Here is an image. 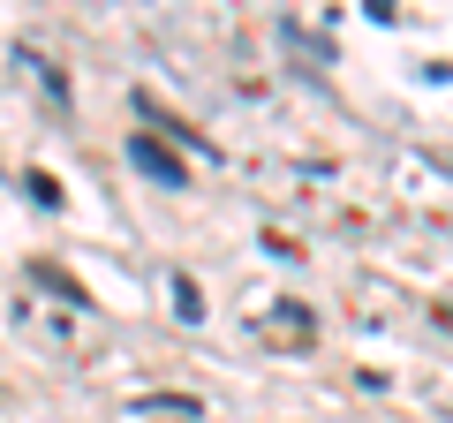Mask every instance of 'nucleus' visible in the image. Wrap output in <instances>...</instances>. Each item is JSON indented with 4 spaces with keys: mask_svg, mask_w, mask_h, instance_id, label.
<instances>
[{
    "mask_svg": "<svg viewBox=\"0 0 453 423\" xmlns=\"http://www.w3.org/2000/svg\"><path fill=\"white\" fill-rule=\"evenodd\" d=\"M129 166H136V174H151L159 189H181V181H189V174H181V159H174V151H159L151 136H129Z\"/></svg>",
    "mask_w": 453,
    "mask_h": 423,
    "instance_id": "f257e3e1",
    "label": "nucleus"
},
{
    "mask_svg": "<svg viewBox=\"0 0 453 423\" xmlns=\"http://www.w3.org/2000/svg\"><path fill=\"white\" fill-rule=\"evenodd\" d=\"M16 61H23V68L38 76V91H46V98H61V106H68V76H61V68H46V61L31 53V46H16Z\"/></svg>",
    "mask_w": 453,
    "mask_h": 423,
    "instance_id": "f03ea898",
    "label": "nucleus"
},
{
    "mask_svg": "<svg viewBox=\"0 0 453 423\" xmlns=\"http://www.w3.org/2000/svg\"><path fill=\"white\" fill-rule=\"evenodd\" d=\"M174 310H181V318H204V303H196V280H174Z\"/></svg>",
    "mask_w": 453,
    "mask_h": 423,
    "instance_id": "7ed1b4c3",
    "label": "nucleus"
}]
</instances>
